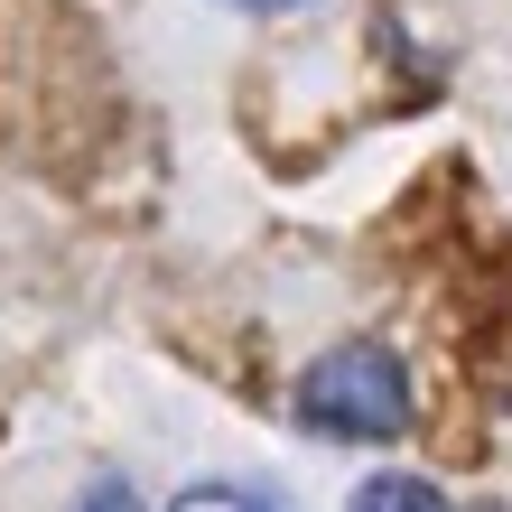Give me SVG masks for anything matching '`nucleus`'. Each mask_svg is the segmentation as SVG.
<instances>
[{"instance_id":"f257e3e1","label":"nucleus","mask_w":512,"mask_h":512,"mask_svg":"<svg viewBox=\"0 0 512 512\" xmlns=\"http://www.w3.org/2000/svg\"><path fill=\"white\" fill-rule=\"evenodd\" d=\"M298 419L317 438H401L410 429V373L401 354L373 345V336H345L326 345L308 373H298Z\"/></svg>"},{"instance_id":"f03ea898","label":"nucleus","mask_w":512,"mask_h":512,"mask_svg":"<svg viewBox=\"0 0 512 512\" xmlns=\"http://www.w3.org/2000/svg\"><path fill=\"white\" fill-rule=\"evenodd\" d=\"M354 512H457L438 485H419V475H373L364 494H354Z\"/></svg>"},{"instance_id":"7ed1b4c3","label":"nucleus","mask_w":512,"mask_h":512,"mask_svg":"<svg viewBox=\"0 0 512 512\" xmlns=\"http://www.w3.org/2000/svg\"><path fill=\"white\" fill-rule=\"evenodd\" d=\"M168 512H280V503L252 494V485H196V494H177Z\"/></svg>"},{"instance_id":"20e7f679","label":"nucleus","mask_w":512,"mask_h":512,"mask_svg":"<svg viewBox=\"0 0 512 512\" xmlns=\"http://www.w3.org/2000/svg\"><path fill=\"white\" fill-rule=\"evenodd\" d=\"M75 512H140V494H131V485H94Z\"/></svg>"},{"instance_id":"39448f33","label":"nucleus","mask_w":512,"mask_h":512,"mask_svg":"<svg viewBox=\"0 0 512 512\" xmlns=\"http://www.w3.org/2000/svg\"><path fill=\"white\" fill-rule=\"evenodd\" d=\"M243 10H289V0H243Z\"/></svg>"}]
</instances>
